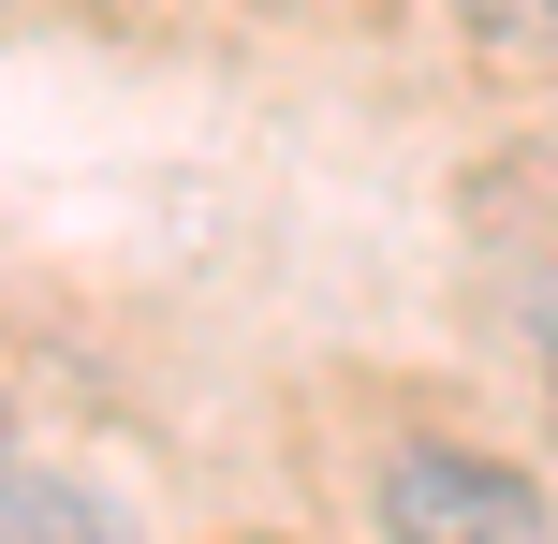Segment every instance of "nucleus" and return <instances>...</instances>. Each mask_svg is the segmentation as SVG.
Listing matches in <instances>:
<instances>
[{"label": "nucleus", "instance_id": "obj_1", "mask_svg": "<svg viewBox=\"0 0 558 544\" xmlns=\"http://www.w3.org/2000/svg\"><path fill=\"white\" fill-rule=\"evenodd\" d=\"M367 516H383V544H558L544 486L456 427H397L367 457Z\"/></svg>", "mask_w": 558, "mask_h": 544}, {"label": "nucleus", "instance_id": "obj_2", "mask_svg": "<svg viewBox=\"0 0 558 544\" xmlns=\"http://www.w3.org/2000/svg\"><path fill=\"white\" fill-rule=\"evenodd\" d=\"M0 544H133V530H118L104 486H74V471H45L15 442V457H0Z\"/></svg>", "mask_w": 558, "mask_h": 544}, {"label": "nucleus", "instance_id": "obj_3", "mask_svg": "<svg viewBox=\"0 0 558 544\" xmlns=\"http://www.w3.org/2000/svg\"><path fill=\"white\" fill-rule=\"evenodd\" d=\"M544 412H558V294H544Z\"/></svg>", "mask_w": 558, "mask_h": 544}, {"label": "nucleus", "instance_id": "obj_4", "mask_svg": "<svg viewBox=\"0 0 558 544\" xmlns=\"http://www.w3.org/2000/svg\"><path fill=\"white\" fill-rule=\"evenodd\" d=\"M530 45H558V0H530Z\"/></svg>", "mask_w": 558, "mask_h": 544}, {"label": "nucleus", "instance_id": "obj_5", "mask_svg": "<svg viewBox=\"0 0 558 544\" xmlns=\"http://www.w3.org/2000/svg\"><path fill=\"white\" fill-rule=\"evenodd\" d=\"M0 457H15V383H0Z\"/></svg>", "mask_w": 558, "mask_h": 544}]
</instances>
